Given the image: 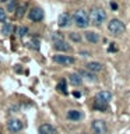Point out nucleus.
I'll return each mask as SVG.
<instances>
[{"label":"nucleus","instance_id":"obj_1","mask_svg":"<svg viewBox=\"0 0 130 134\" xmlns=\"http://www.w3.org/2000/svg\"><path fill=\"white\" fill-rule=\"evenodd\" d=\"M106 20V11L104 10L102 7H92L90 11V23L99 27L102 25Z\"/></svg>","mask_w":130,"mask_h":134},{"label":"nucleus","instance_id":"obj_2","mask_svg":"<svg viewBox=\"0 0 130 134\" xmlns=\"http://www.w3.org/2000/svg\"><path fill=\"white\" fill-rule=\"evenodd\" d=\"M73 21L78 28H87L90 25V14L83 8H78L73 13Z\"/></svg>","mask_w":130,"mask_h":134},{"label":"nucleus","instance_id":"obj_3","mask_svg":"<svg viewBox=\"0 0 130 134\" xmlns=\"http://www.w3.org/2000/svg\"><path fill=\"white\" fill-rule=\"evenodd\" d=\"M108 29H109V32L112 34L113 36H117V35H122V34L124 32V24L122 23L120 20H117V18H113L109 21V24H108Z\"/></svg>","mask_w":130,"mask_h":134},{"label":"nucleus","instance_id":"obj_4","mask_svg":"<svg viewBox=\"0 0 130 134\" xmlns=\"http://www.w3.org/2000/svg\"><path fill=\"white\" fill-rule=\"evenodd\" d=\"M91 130L94 134H106L108 133V124H106V121L96 119L91 123Z\"/></svg>","mask_w":130,"mask_h":134},{"label":"nucleus","instance_id":"obj_5","mask_svg":"<svg viewBox=\"0 0 130 134\" xmlns=\"http://www.w3.org/2000/svg\"><path fill=\"white\" fill-rule=\"evenodd\" d=\"M28 18L34 21V23H39V21L44 20V11L39 7H32L31 10L28 11Z\"/></svg>","mask_w":130,"mask_h":134},{"label":"nucleus","instance_id":"obj_6","mask_svg":"<svg viewBox=\"0 0 130 134\" xmlns=\"http://www.w3.org/2000/svg\"><path fill=\"white\" fill-rule=\"evenodd\" d=\"M53 62L62 66H70L74 63V57L67 56V54H56V56H53Z\"/></svg>","mask_w":130,"mask_h":134},{"label":"nucleus","instance_id":"obj_7","mask_svg":"<svg viewBox=\"0 0 130 134\" xmlns=\"http://www.w3.org/2000/svg\"><path fill=\"white\" fill-rule=\"evenodd\" d=\"M23 127H24L23 121L18 120V119H10L7 121V129H8V131H11V133H18L23 130Z\"/></svg>","mask_w":130,"mask_h":134},{"label":"nucleus","instance_id":"obj_8","mask_svg":"<svg viewBox=\"0 0 130 134\" xmlns=\"http://www.w3.org/2000/svg\"><path fill=\"white\" fill-rule=\"evenodd\" d=\"M71 20H73V17H71L69 13H63V14L59 15L57 24H59L60 28H66V27H69V25L71 24Z\"/></svg>","mask_w":130,"mask_h":134},{"label":"nucleus","instance_id":"obj_9","mask_svg":"<svg viewBox=\"0 0 130 134\" xmlns=\"http://www.w3.org/2000/svg\"><path fill=\"white\" fill-rule=\"evenodd\" d=\"M112 99V94L109 91H99L98 94L95 95V100H98V102H102V103H106L108 105V102Z\"/></svg>","mask_w":130,"mask_h":134},{"label":"nucleus","instance_id":"obj_10","mask_svg":"<svg viewBox=\"0 0 130 134\" xmlns=\"http://www.w3.org/2000/svg\"><path fill=\"white\" fill-rule=\"evenodd\" d=\"M102 69H104V66L101 64L99 62H90V63H87V66H85V70H88V71H90V73H92V74L99 73Z\"/></svg>","mask_w":130,"mask_h":134},{"label":"nucleus","instance_id":"obj_11","mask_svg":"<svg viewBox=\"0 0 130 134\" xmlns=\"http://www.w3.org/2000/svg\"><path fill=\"white\" fill-rule=\"evenodd\" d=\"M38 133L39 134H56V129H55L52 124H49V123H44V124L39 126Z\"/></svg>","mask_w":130,"mask_h":134},{"label":"nucleus","instance_id":"obj_12","mask_svg":"<svg viewBox=\"0 0 130 134\" xmlns=\"http://www.w3.org/2000/svg\"><path fill=\"white\" fill-rule=\"evenodd\" d=\"M69 81H70V84L73 87H80L83 84V78H81V75H80L78 73H73V74H70Z\"/></svg>","mask_w":130,"mask_h":134},{"label":"nucleus","instance_id":"obj_13","mask_svg":"<svg viewBox=\"0 0 130 134\" xmlns=\"http://www.w3.org/2000/svg\"><path fill=\"white\" fill-rule=\"evenodd\" d=\"M84 36H85V39L90 42V43H98L99 39H101L99 35H98L96 32H94V31H87Z\"/></svg>","mask_w":130,"mask_h":134},{"label":"nucleus","instance_id":"obj_14","mask_svg":"<svg viewBox=\"0 0 130 134\" xmlns=\"http://www.w3.org/2000/svg\"><path fill=\"white\" fill-rule=\"evenodd\" d=\"M83 117V113L80 110H75V109H71V110L67 112V119L69 120H73V121H77Z\"/></svg>","mask_w":130,"mask_h":134},{"label":"nucleus","instance_id":"obj_15","mask_svg":"<svg viewBox=\"0 0 130 134\" xmlns=\"http://www.w3.org/2000/svg\"><path fill=\"white\" fill-rule=\"evenodd\" d=\"M55 49L59 50V52H69L70 50V45L64 41H60V42H56V43H53Z\"/></svg>","mask_w":130,"mask_h":134},{"label":"nucleus","instance_id":"obj_16","mask_svg":"<svg viewBox=\"0 0 130 134\" xmlns=\"http://www.w3.org/2000/svg\"><path fill=\"white\" fill-rule=\"evenodd\" d=\"M78 74L81 75V78H85V80H88V81H95V80H96L95 74L90 73L88 70H80V71H78Z\"/></svg>","mask_w":130,"mask_h":134},{"label":"nucleus","instance_id":"obj_17","mask_svg":"<svg viewBox=\"0 0 130 134\" xmlns=\"http://www.w3.org/2000/svg\"><path fill=\"white\" fill-rule=\"evenodd\" d=\"M14 31V27H13L11 23H4L3 27H2V32L4 35H11V32Z\"/></svg>","mask_w":130,"mask_h":134},{"label":"nucleus","instance_id":"obj_18","mask_svg":"<svg viewBox=\"0 0 130 134\" xmlns=\"http://www.w3.org/2000/svg\"><path fill=\"white\" fill-rule=\"evenodd\" d=\"M14 32L17 34V36L23 38V36H25V35H27L28 29H27V27H17V28L14 29Z\"/></svg>","mask_w":130,"mask_h":134},{"label":"nucleus","instance_id":"obj_19","mask_svg":"<svg viewBox=\"0 0 130 134\" xmlns=\"http://www.w3.org/2000/svg\"><path fill=\"white\" fill-rule=\"evenodd\" d=\"M17 8H18V3H17L15 0H13V2H8V3H7V11L15 13Z\"/></svg>","mask_w":130,"mask_h":134},{"label":"nucleus","instance_id":"obj_20","mask_svg":"<svg viewBox=\"0 0 130 134\" xmlns=\"http://www.w3.org/2000/svg\"><path fill=\"white\" fill-rule=\"evenodd\" d=\"M94 109L96 110H101V112H105L108 109V105L106 103H102V102H98V100H95L94 102Z\"/></svg>","mask_w":130,"mask_h":134},{"label":"nucleus","instance_id":"obj_21","mask_svg":"<svg viewBox=\"0 0 130 134\" xmlns=\"http://www.w3.org/2000/svg\"><path fill=\"white\" fill-rule=\"evenodd\" d=\"M56 90L59 92H62V94H67V87H66V80H62L60 82L57 84V87H56Z\"/></svg>","mask_w":130,"mask_h":134},{"label":"nucleus","instance_id":"obj_22","mask_svg":"<svg viewBox=\"0 0 130 134\" xmlns=\"http://www.w3.org/2000/svg\"><path fill=\"white\" fill-rule=\"evenodd\" d=\"M50 38H52L53 43H56V42H60V41H64V36H63V34H60V32H53Z\"/></svg>","mask_w":130,"mask_h":134},{"label":"nucleus","instance_id":"obj_23","mask_svg":"<svg viewBox=\"0 0 130 134\" xmlns=\"http://www.w3.org/2000/svg\"><path fill=\"white\" fill-rule=\"evenodd\" d=\"M25 8H27V3H24L23 6H20L18 8H17V11H15V15L18 17V18H20V17H23V15H24V13H25Z\"/></svg>","mask_w":130,"mask_h":134},{"label":"nucleus","instance_id":"obj_24","mask_svg":"<svg viewBox=\"0 0 130 134\" xmlns=\"http://www.w3.org/2000/svg\"><path fill=\"white\" fill-rule=\"evenodd\" d=\"M70 39L73 41V42H80L81 41V36H80V34H77V32H70Z\"/></svg>","mask_w":130,"mask_h":134},{"label":"nucleus","instance_id":"obj_25","mask_svg":"<svg viewBox=\"0 0 130 134\" xmlns=\"http://www.w3.org/2000/svg\"><path fill=\"white\" fill-rule=\"evenodd\" d=\"M6 18H7V14H6V11H4L3 8L0 7V23H4V21H6Z\"/></svg>","mask_w":130,"mask_h":134},{"label":"nucleus","instance_id":"obj_26","mask_svg":"<svg viewBox=\"0 0 130 134\" xmlns=\"http://www.w3.org/2000/svg\"><path fill=\"white\" fill-rule=\"evenodd\" d=\"M31 48H34L35 50L39 49V41H38V39H32L31 41Z\"/></svg>","mask_w":130,"mask_h":134},{"label":"nucleus","instance_id":"obj_27","mask_svg":"<svg viewBox=\"0 0 130 134\" xmlns=\"http://www.w3.org/2000/svg\"><path fill=\"white\" fill-rule=\"evenodd\" d=\"M117 48L115 46V43H111V46H109V52H116Z\"/></svg>","mask_w":130,"mask_h":134},{"label":"nucleus","instance_id":"obj_28","mask_svg":"<svg viewBox=\"0 0 130 134\" xmlns=\"http://www.w3.org/2000/svg\"><path fill=\"white\" fill-rule=\"evenodd\" d=\"M117 7H119V6H117L115 2H112V3H111V8H112V10H117Z\"/></svg>","mask_w":130,"mask_h":134},{"label":"nucleus","instance_id":"obj_29","mask_svg":"<svg viewBox=\"0 0 130 134\" xmlns=\"http://www.w3.org/2000/svg\"><path fill=\"white\" fill-rule=\"evenodd\" d=\"M73 95L75 96V98H80V96H81V94H80V92H77V91H75V92H73Z\"/></svg>","mask_w":130,"mask_h":134},{"label":"nucleus","instance_id":"obj_30","mask_svg":"<svg viewBox=\"0 0 130 134\" xmlns=\"http://www.w3.org/2000/svg\"><path fill=\"white\" fill-rule=\"evenodd\" d=\"M83 134H87V133H83Z\"/></svg>","mask_w":130,"mask_h":134},{"label":"nucleus","instance_id":"obj_31","mask_svg":"<svg viewBox=\"0 0 130 134\" xmlns=\"http://www.w3.org/2000/svg\"><path fill=\"white\" fill-rule=\"evenodd\" d=\"M0 134H2V133H0Z\"/></svg>","mask_w":130,"mask_h":134}]
</instances>
